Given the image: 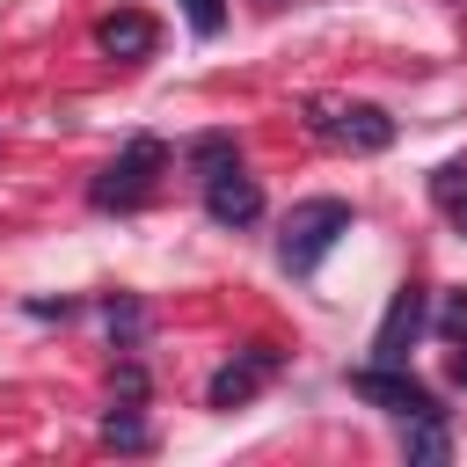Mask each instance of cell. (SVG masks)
Masks as SVG:
<instances>
[{
  "label": "cell",
  "mask_w": 467,
  "mask_h": 467,
  "mask_svg": "<svg viewBox=\"0 0 467 467\" xmlns=\"http://www.w3.org/2000/svg\"><path fill=\"white\" fill-rule=\"evenodd\" d=\"M343 234H350V204H343V197H306V204H292V212H285L277 263H285L292 277H314V270H321V255H328Z\"/></svg>",
  "instance_id": "cell-1"
},
{
  "label": "cell",
  "mask_w": 467,
  "mask_h": 467,
  "mask_svg": "<svg viewBox=\"0 0 467 467\" xmlns=\"http://www.w3.org/2000/svg\"><path fill=\"white\" fill-rule=\"evenodd\" d=\"M161 168H168V146H161V139H131V146L88 182V204H95V212H139V204L153 197Z\"/></svg>",
  "instance_id": "cell-2"
},
{
  "label": "cell",
  "mask_w": 467,
  "mask_h": 467,
  "mask_svg": "<svg viewBox=\"0 0 467 467\" xmlns=\"http://www.w3.org/2000/svg\"><path fill=\"white\" fill-rule=\"evenodd\" d=\"M306 124L328 139V146H350V153H387L394 146V117L379 102H336V95H314L306 102Z\"/></svg>",
  "instance_id": "cell-3"
},
{
  "label": "cell",
  "mask_w": 467,
  "mask_h": 467,
  "mask_svg": "<svg viewBox=\"0 0 467 467\" xmlns=\"http://www.w3.org/2000/svg\"><path fill=\"white\" fill-rule=\"evenodd\" d=\"M277 343H248V350H234L212 379H204V409H241V401H255L270 379H277Z\"/></svg>",
  "instance_id": "cell-4"
},
{
  "label": "cell",
  "mask_w": 467,
  "mask_h": 467,
  "mask_svg": "<svg viewBox=\"0 0 467 467\" xmlns=\"http://www.w3.org/2000/svg\"><path fill=\"white\" fill-rule=\"evenodd\" d=\"M350 394H358V401H372V409H387V416H401V423H409V416H445V409H438V394H431V387H416L401 365H358V372H350Z\"/></svg>",
  "instance_id": "cell-5"
},
{
  "label": "cell",
  "mask_w": 467,
  "mask_h": 467,
  "mask_svg": "<svg viewBox=\"0 0 467 467\" xmlns=\"http://www.w3.org/2000/svg\"><path fill=\"white\" fill-rule=\"evenodd\" d=\"M423 336V292L401 285L379 314V336H372V365H409V343Z\"/></svg>",
  "instance_id": "cell-6"
},
{
  "label": "cell",
  "mask_w": 467,
  "mask_h": 467,
  "mask_svg": "<svg viewBox=\"0 0 467 467\" xmlns=\"http://www.w3.org/2000/svg\"><path fill=\"white\" fill-rule=\"evenodd\" d=\"M95 44H102V58H124V66H139V58H153L161 29H153V15H139V7H117V15H102V22H95Z\"/></svg>",
  "instance_id": "cell-7"
},
{
  "label": "cell",
  "mask_w": 467,
  "mask_h": 467,
  "mask_svg": "<svg viewBox=\"0 0 467 467\" xmlns=\"http://www.w3.org/2000/svg\"><path fill=\"white\" fill-rule=\"evenodd\" d=\"M204 212H212L219 226H248V219H263V190H255V175H241V168L212 175V182H204Z\"/></svg>",
  "instance_id": "cell-8"
},
{
  "label": "cell",
  "mask_w": 467,
  "mask_h": 467,
  "mask_svg": "<svg viewBox=\"0 0 467 467\" xmlns=\"http://www.w3.org/2000/svg\"><path fill=\"white\" fill-rule=\"evenodd\" d=\"M401 452L409 460H452V431H445V416H409V431H401Z\"/></svg>",
  "instance_id": "cell-9"
},
{
  "label": "cell",
  "mask_w": 467,
  "mask_h": 467,
  "mask_svg": "<svg viewBox=\"0 0 467 467\" xmlns=\"http://www.w3.org/2000/svg\"><path fill=\"white\" fill-rule=\"evenodd\" d=\"M431 197H438V212L467 234V161H445V168H431Z\"/></svg>",
  "instance_id": "cell-10"
},
{
  "label": "cell",
  "mask_w": 467,
  "mask_h": 467,
  "mask_svg": "<svg viewBox=\"0 0 467 467\" xmlns=\"http://www.w3.org/2000/svg\"><path fill=\"white\" fill-rule=\"evenodd\" d=\"M190 168L212 182V175H226V168H241V146L226 139V131H204V139H190Z\"/></svg>",
  "instance_id": "cell-11"
},
{
  "label": "cell",
  "mask_w": 467,
  "mask_h": 467,
  "mask_svg": "<svg viewBox=\"0 0 467 467\" xmlns=\"http://www.w3.org/2000/svg\"><path fill=\"white\" fill-rule=\"evenodd\" d=\"M102 445H117V452H146L153 438H146V423H139V409L124 401V409H109L102 416Z\"/></svg>",
  "instance_id": "cell-12"
},
{
  "label": "cell",
  "mask_w": 467,
  "mask_h": 467,
  "mask_svg": "<svg viewBox=\"0 0 467 467\" xmlns=\"http://www.w3.org/2000/svg\"><path fill=\"white\" fill-rule=\"evenodd\" d=\"M139 336H146V306H139V299H109V343L131 350Z\"/></svg>",
  "instance_id": "cell-13"
},
{
  "label": "cell",
  "mask_w": 467,
  "mask_h": 467,
  "mask_svg": "<svg viewBox=\"0 0 467 467\" xmlns=\"http://www.w3.org/2000/svg\"><path fill=\"white\" fill-rule=\"evenodd\" d=\"M438 336H445L452 350H467V292H452V299L438 306Z\"/></svg>",
  "instance_id": "cell-14"
},
{
  "label": "cell",
  "mask_w": 467,
  "mask_h": 467,
  "mask_svg": "<svg viewBox=\"0 0 467 467\" xmlns=\"http://www.w3.org/2000/svg\"><path fill=\"white\" fill-rule=\"evenodd\" d=\"M182 15H190L197 36H219L226 29V0H182Z\"/></svg>",
  "instance_id": "cell-15"
},
{
  "label": "cell",
  "mask_w": 467,
  "mask_h": 467,
  "mask_svg": "<svg viewBox=\"0 0 467 467\" xmlns=\"http://www.w3.org/2000/svg\"><path fill=\"white\" fill-rule=\"evenodd\" d=\"M117 401H131V409L146 401V372L139 365H117Z\"/></svg>",
  "instance_id": "cell-16"
},
{
  "label": "cell",
  "mask_w": 467,
  "mask_h": 467,
  "mask_svg": "<svg viewBox=\"0 0 467 467\" xmlns=\"http://www.w3.org/2000/svg\"><path fill=\"white\" fill-rule=\"evenodd\" d=\"M452 387H467V358H452Z\"/></svg>",
  "instance_id": "cell-17"
}]
</instances>
